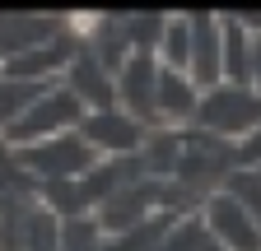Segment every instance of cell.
Returning a JSON list of instances; mask_svg holds the SVG:
<instances>
[{"instance_id": "cell-1", "label": "cell", "mask_w": 261, "mask_h": 251, "mask_svg": "<svg viewBox=\"0 0 261 251\" xmlns=\"http://www.w3.org/2000/svg\"><path fill=\"white\" fill-rule=\"evenodd\" d=\"M252 60H256V79H261V42H256V51H252Z\"/></svg>"}]
</instances>
